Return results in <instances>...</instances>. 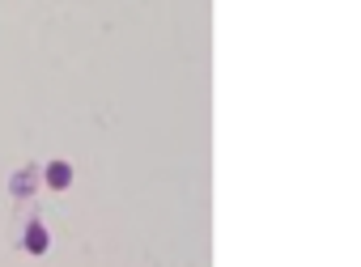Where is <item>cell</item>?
Here are the masks:
<instances>
[{"label": "cell", "instance_id": "2", "mask_svg": "<svg viewBox=\"0 0 361 267\" xmlns=\"http://www.w3.org/2000/svg\"><path fill=\"white\" fill-rule=\"evenodd\" d=\"M26 250H30V254H43V250H47V229H43V225H30V229H26Z\"/></svg>", "mask_w": 361, "mask_h": 267}, {"label": "cell", "instance_id": "1", "mask_svg": "<svg viewBox=\"0 0 361 267\" xmlns=\"http://www.w3.org/2000/svg\"><path fill=\"white\" fill-rule=\"evenodd\" d=\"M68 182H73V170H68V161H51V166H47V187L64 191Z\"/></svg>", "mask_w": 361, "mask_h": 267}]
</instances>
